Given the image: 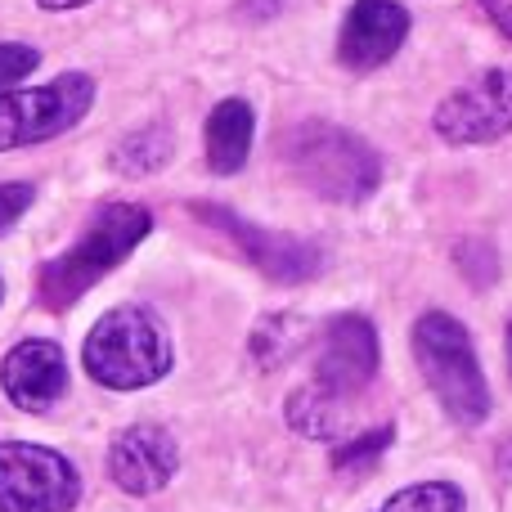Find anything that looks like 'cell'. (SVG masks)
<instances>
[{"instance_id": "cell-1", "label": "cell", "mask_w": 512, "mask_h": 512, "mask_svg": "<svg viewBox=\"0 0 512 512\" xmlns=\"http://www.w3.org/2000/svg\"><path fill=\"white\" fill-rule=\"evenodd\" d=\"M171 333L149 306H117L86 333L81 364L108 391H140L171 373Z\"/></svg>"}, {"instance_id": "cell-2", "label": "cell", "mask_w": 512, "mask_h": 512, "mask_svg": "<svg viewBox=\"0 0 512 512\" xmlns=\"http://www.w3.org/2000/svg\"><path fill=\"white\" fill-rule=\"evenodd\" d=\"M283 158L324 203H364L382 185V158L369 140L333 122H301L283 135Z\"/></svg>"}, {"instance_id": "cell-3", "label": "cell", "mask_w": 512, "mask_h": 512, "mask_svg": "<svg viewBox=\"0 0 512 512\" xmlns=\"http://www.w3.org/2000/svg\"><path fill=\"white\" fill-rule=\"evenodd\" d=\"M149 230H153L149 207L108 203L86 225V234L41 270V301L50 310H68L72 301H81V292H90L108 270H117L126 256L140 248L149 239Z\"/></svg>"}, {"instance_id": "cell-4", "label": "cell", "mask_w": 512, "mask_h": 512, "mask_svg": "<svg viewBox=\"0 0 512 512\" xmlns=\"http://www.w3.org/2000/svg\"><path fill=\"white\" fill-rule=\"evenodd\" d=\"M414 360L423 369V382L441 409L459 427H477L490 418V382L481 373L472 333L445 310H427L414 324Z\"/></svg>"}, {"instance_id": "cell-5", "label": "cell", "mask_w": 512, "mask_h": 512, "mask_svg": "<svg viewBox=\"0 0 512 512\" xmlns=\"http://www.w3.org/2000/svg\"><path fill=\"white\" fill-rule=\"evenodd\" d=\"M95 104V77L86 72H63L32 90H5L0 95V153L41 144L72 131Z\"/></svg>"}, {"instance_id": "cell-6", "label": "cell", "mask_w": 512, "mask_h": 512, "mask_svg": "<svg viewBox=\"0 0 512 512\" xmlns=\"http://www.w3.org/2000/svg\"><path fill=\"white\" fill-rule=\"evenodd\" d=\"M81 477L59 450L0 441V512H72Z\"/></svg>"}, {"instance_id": "cell-7", "label": "cell", "mask_w": 512, "mask_h": 512, "mask_svg": "<svg viewBox=\"0 0 512 512\" xmlns=\"http://www.w3.org/2000/svg\"><path fill=\"white\" fill-rule=\"evenodd\" d=\"M432 126L445 144H495L512 131V68H486L436 104Z\"/></svg>"}, {"instance_id": "cell-8", "label": "cell", "mask_w": 512, "mask_h": 512, "mask_svg": "<svg viewBox=\"0 0 512 512\" xmlns=\"http://www.w3.org/2000/svg\"><path fill=\"white\" fill-rule=\"evenodd\" d=\"M194 216H203L207 225L230 234L234 248L248 256L261 274H270L274 283H310L319 270H324V252H319L310 239L265 230V225H252V221H243V216L225 212V207H207V203H198Z\"/></svg>"}, {"instance_id": "cell-9", "label": "cell", "mask_w": 512, "mask_h": 512, "mask_svg": "<svg viewBox=\"0 0 512 512\" xmlns=\"http://www.w3.org/2000/svg\"><path fill=\"white\" fill-rule=\"evenodd\" d=\"M378 328L364 315H337L324 324L315 346V382L346 400H360L364 387L378 378Z\"/></svg>"}, {"instance_id": "cell-10", "label": "cell", "mask_w": 512, "mask_h": 512, "mask_svg": "<svg viewBox=\"0 0 512 512\" xmlns=\"http://www.w3.org/2000/svg\"><path fill=\"white\" fill-rule=\"evenodd\" d=\"M409 41V9L400 0H355L337 32V63L351 72H373Z\"/></svg>"}, {"instance_id": "cell-11", "label": "cell", "mask_w": 512, "mask_h": 512, "mask_svg": "<svg viewBox=\"0 0 512 512\" xmlns=\"http://www.w3.org/2000/svg\"><path fill=\"white\" fill-rule=\"evenodd\" d=\"M180 468V445L167 427L135 423L122 427L108 445V477L126 495H158Z\"/></svg>"}, {"instance_id": "cell-12", "label": "cell", "mask_w": 512, "mask_h": 512, "mask_svg": "<svg viewBox=\"0 0 512 512\" xmlns=\"http://www.w3.org/2000/svg\"><path fill=\"white\" fill-rule=\"evenodd\" d=\"M0 387L18 409H32V414L59 405L63 391H68V355H63V346L45 342V337L18 342L0 364Z\"/></svg>"}, {"instance_id": "cell-13", "label": "cell", "mask_w": 512, "mask_h": 512, "mask_svg": "<svg viewBox=\"0 0 512 512\" xmlns=\"http://www.w3.org/2000/svg\"><path fill=\"white\" fill-rule=\"evenodd\" d=\"M355 414H360V400L324 391L315 378L288 396V427L306 441H346L355 436Z\"/></svg>"}, {"instance_id": "cell-14", "label": "cell", "mask_w": 512, "mask_h": 512, "mask_svg": "<svg viewBox=\"0 0 512 512\" xmlns=\"http://www.w3.org/2000/svg\"><path fill=\"white\" fill-rule=\"evenodd\" d=\"M252 135H256V113L248 99H221L207 117V167L216 176H234L243 171L252 153Z\"/></svg>"}, {"instance_id": "cell-15", "label": "cell", "mask_w": 512, "mask_h": 512, "mask_svg": "<svg viewBox=\"0 0 512 512\" xmlns=\"http://www.w3.org/2000/svg\"><path fill=\"white\" fill-rule=\"evenodd\" d=\"M310 342V324L292 310H279V315H265L261 324L252 328V360L265 364V369H279V364L297 360L301 346Z\"/></svg>"}, {"instance_id": "cell-16", "label": "cell", "mask_w": 512, "mask_h": 512, "mask_svg": "<svg viewBox=\"0 0 512 512\" xmlns=\"http://www.w3.org/2000/svg\"><path fill=\"white\" fill-rule=\"evenodd\" d=\"M171 153H176V140H171L167 126H144L113 149V167L122 176H153L171 162Z\"/></svg>"}, {"instance_id": "cell-17", "label": "cell", "mask_w": 512, "mask_h": 512, "mask_svg": "<svg viewBox=\"0 0 512 512\" xmlns=\"http://www.w3.org/2000/svg\"><path fill=\"white\" fill-rule=\"evenodd\" d=\"M378 512H468V499L454 481H418L409 490H396Z\"/></svg>"}, {"instance_id": "cell-18", "label": "cell", "mask_w": 512, "mask_h": 512, "mask_svg": "<svg viewBox=\"0 0 512 512\" xmlns=\"http://www.w3.org/2000/svg\"><path fill=\"white\" fill-rule=\"evenodd\" d=\"M391 436H396V427H391V423H382L378 432H355V436H346V441L333 445V468H337V472H364L373 459H382V454H387Z\"/></svg>"}, {"instance_id": "cell-19", "label": "cell", "mask_w": 512, "mask_h": 512, "mask_svg": "<svg viewBox=\"0 0 512 512\" xmlns=\"http://www.w3.org/2000/svg\"><path fill=\"white\" fill-rule=\"evenodd\" d=\"M36 63H41V54L32 50V45H18V41H0V95H5L14 81L32 77Z\"/></svg>"}, {"instance_id": "cell-20", "label": "cell", "mask_w": 512, "mask_h": 512, "mask_svg": "<svg viewBox=\"0 0 512 512\" xmlns=\"http://www.w3.org/2000/svg\"><path fill=\"white\" fill-rule=\"evenodd\" d=\"M32 185H23V180H9V185H0V234L9 230V225L18 221V216L32 207Z\"/></svg>"}, {"instance_id": "cell-21", "label": "cell", "mask_w": 512, "mask_h": 512, "mask_svg": "<svg viewBox=\"0 0 512 512\" xmlns=\"http://www.w3.org/2000/svg\"><path fill=\"white\" fill-rule=\"evenodd\" d=\"M481 9H486V18L499 27V32L512 41V0H481Z\"/></svg>"}, {"instance_id": "cell-22", "label": "cell", "mask_w": 512, "mask_h": 512, "mask_svg": "<svg viewBox=\"0 0 512 512\" xmlns=\"http://www.w3.org/2000/svg\"><path fill=\"white\" fill-rule=\"evenodd\" d=\"M41 9H50V14H63V9H81V5H90V0H36Z\"/></svg>"}, {"instance_id": "cell-23", "label": "cell", "mask_w": 512, "mask_h": 512, "mask_svg": "<svg viewBox=\"0 0 512 512\" xmlns=\"http://www.w3.org/2000/svg\"><path fill=\"white\" fill-rule=\"evenodd\" d=\"M499 472H504V477H512V441L504 445V450H499Z\"/></svg>"}, {"instance_id": "cell-24", "label": "cell", "mask_w": 512, "mask_h": 512, "mask_svg": "<svg viewBox=\"0 0 512 512\" xmlns=\"http://www.w3.org/2000/svg\"><path fill=\"white\" fill-rule=\"evenodd\" d=\"M508 364H512V324H508Z\"/></svg>"}, {"instance_id": "cell-25", "label": "cell", "mask_w": 512, "mask_h": 512, "mask_svg": "<svg viewBox=\"0 0 512 512\" xmlns=\"http://www.w3.org/2000/svg\"><path fill=\"white\" fill-rule=\"evenodd\" d=\"M0 297H5V279H0Z\"/></svg>"}]
</instances>
